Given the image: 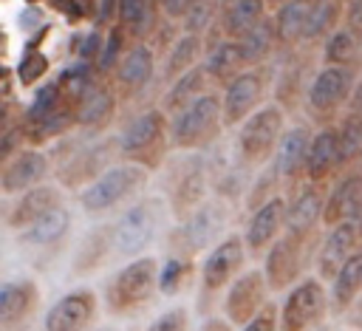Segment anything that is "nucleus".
<instances>
[{
	"label": "nucleus",
	"mask_w": 362,
	"mask_h": 331,
	"mask_svg": "<svg viewBox=\"0 0 362 331\" xmlns=\"http://www.w3.org/2000/svg\"><path fill=\"white\" fill-rule=\"evenodd\" d=\"M156 74V51L147 42H133L127 51H122L116 62V91L124 99H136L144 93V88L153 82Z\"/></svg>",
	"instance_id": "17"
},
{
	"label": "nucleus",
	"mask_w": 362,
	"mask_h": 331,
	"mask_svg": "<svg viewBox=\"0 0 362 331\" xmlns=\"http://www.w3.org/2000/svg\"><path fill=\"white\" fill-rule=\"evenodd\" d=\"M209 192V167L204 161V156H198V150H192V156L184 158L181 167H175V173L170 175L167 184V207L173 212L175 221H181L184 215H189Z\"/></svg>",
	"instance_id": "10"
},
{
	"label": "nucleus",
	"mask_w": 362,
	"mask_h": 331,
	"mask_svg": "<svg viewBox=\"0 0 362 331\" xmlns=\"http://www.w3.org/2000/svg\"><path fill=\"white\" fill-rule=\"evenodd\" d=\"M325 65H345V68H356L359 62V37L354 31H348L345 25H337L325 34V48H322Z\"/></svg>",
	"instance_id": "39"
},
{
	"label": "nucleus",
	"mask_w": 362,
	"mask_h": 331,
	"mask_svg": "<svg viewBox=\"0 0 362 331\" xmlns=\"http://www.w3.org/2000/svg\"><path fill=\"white\" fill-rule=\"evenodd\" d=\"M283 212H286L283 195H272L260 207L252 209V218H249L246 235H243V246L249 255H263L266 246L283 232Z\"/></svg>",
	"instance_id": "22"
},
{
	"label": "nucleus",
	"mask_w": 362,
	"mask_h": 331,
	"mask_svg": "<svg viewBox=\"0 0 362 331\" xmlns=\"http://www.w3.org/2000/svg\"><path fill=\"white\" fill-rule=\"evenodd\" d=\"M266 294H269V286H266V277H263L260 269L238 272L229 280V289H226V297H223V320L229 325L243 328L246 320L263 306Z\"/></svg>",
	"instance_id": "14"
},
{
	"label": "nucleus",
	"mask_w": 362,
	"mask_h": 331,
	"mask_svg": "<svg viewBox=\"0 0 362 331\" xmlns=\"http://www.w3.org/2000/svg\"><path fill=\"white\" fill-rule=\"evenodd\" d=\"M192 0H158V14H164L167 20H181V14L189 8Z\"/></svg>",
	"instance_id": "54"
},
{
	"label": "nucleus",
	"mask_w": 362,
	"mask_h": 331,
	"mask_svg": "<svg viewBox=\"0 0 362 331\" xmlns=\"http://www.w3.org/2000/svg\"><path fill=\"white\" fill-rule=\"evenodd\" d=\"M96 320V294L90 289H76L62 294L45 314V328L51 331H82Z\"/></svg>",
	"instance_id": "20"
},
{
	"label": "nucleus",
	"mask_w": 362,
	"mask_h": 331,
	"mask_svg": "<svg viewBox=\"0 0 362 331\" xmlns=\"http://www.w3.org/2000/svg\"><path fill=\"white\" fill-rule=\"evenodd\" d=\"M204 88H206V74H204V68H201V65L187 68L184 74H178L175 79H170V88H167V93H164L161 110H164V113L178 110V108L187 105L192 96H198Z\"/></svg>",
	"instance_id": "38"
},
{
	"label": "nucleus",
	"mask_w": 362,
	"mask_h": 331,
	"mask_svg": "<svg viewBox=\"0 0 362 331\" xmlns=\"http://www.w3.org/2000/svg\"><path fill=\"white\" fill-rule=\"evenodd\" d=\"M158 260L150 255H136L127 266H122L113 280L105 286V308L113 317H130L141 311L156 297Z\"/></svg>",
	"instance_id": "2"
},
{
	"label": "nucleus",
	"mask_w": 362,
	"mask_h": 331,
	"mask_svg": "<svg viewBox=\"0 0 362 331\" xmlns=\"http://www.w3.org/2000/svg\"><path fill=\"white\" fill-rule=\"evenodd\" d=\"M93 25L96 28H107L116 23V0H96L93 3Z\"/></svg>",
	"instance_id": "53"
},
{
	"label": "nucleus",
	"mask_w": 362,
	"mask_h": 331,
	"mask_svg": "<svg viewBox=\"0 0 362 331\" xmlns=\"http://www.w3.org/2000/svg\"><path fill=\"white\" fill-rule=\"evenodd\" d=\"M266 3H272V6H277V3H283V0H266Z\"/></svg>",
	"instance_id": "59"
},
{
	"label": "nucleus",
	"mask_w": 362,
	"mask_h": 331,
	"mask_svg": "<svg viewBox=\"0 0 362 331\" xmlns=\"http://www.w3.org/2000/svg\"><path fill=\"white\" fill-rule=\"evenodd\" d=\"M119 156L124 161L141 164L144 170H153L164 161L167 153V113L161 108H147L116 139Z\"/></svg>",
	"instance_id": "4"
},
{
	"label": "nucleus",
	"mask_w": 362,
	"mask_h": 331,
	"mask_svg": "<svg viewBox=\"0 0 362 331\" xmlns=\"http://www.w3.org/2000/svg\"><path fill=\"white\" fill-rule=\"evenodd\" d=\"M59 204H62L59 187L40 181V184H34V187L17 192V201L11 204V209H8V215H6V223H8L11 229H20V226L31 223L34 218H40L42 212H48V209H54V207H59Z\"/></svg>",
	"instance_id": "28"
},
{
	"label": "nucleus",
	"mask_w": 362,
	"mask_h": 331,
	"mask_svg": "<svg viewBox=\"0 0 362 331\" xmlns=\"http://www.w3.org/2000/svg\"><path fill=\"white\" fill-rule=\"evenodd\" d=\"M107 257H110V223H99L79 240L74 260H71V272L74 274H90Z\"/></svg>",
	"instance_id": "30"
},
{
	"label": "nucleus",
	"mask_w": 362,
	"mask_h": 331,
	"mask_svg": "<svg viewBox=\"0 0 362 331\" xmlns=\"http://www.w3.org/2000/svg\"><path fill=\"white\" fill-rule=\"evenodd\" d=\"M223 85H226V91L221 96V122H223V127H235L263 102L266 76H263V68L249 65V68H240Z\"/></svg>",
	"instance_id": "13"
},
{
	"label": "nucleus",
	"mask_w": 362,
	"mask_h": 331,
	"mask_svg": "<svg viewBox=\"0 0 362 331\" xmlns=\"http://www.w3.org/2000/svg\"><path fill=\"white\" fill-rule=\"evenodd\" d=\"M62 102H68L65 96H62V91H59V85H57V79H51V82H45L42 88H37V93H34V99H31V105L25 108V113H23V122H20V127H31V124H37L40 119H45L51 110H57Z\"/></svg>",
	"instance_id": "44"
},
{
	"label": "nucleus",
	"mask_w": 362,
	"mask_h": 331,
	"mask_svg": "<svg viewBox=\"0 0 362 331\" xmlns=\"http://www.w3.org/2000/svg\"><path fill=\"white\" fill-rule=\"evenodd\" d=\"M25 3H31V6H34V3H40V0H25Z\"/></svg>",
	"instance_id": "60"
},
{
	"label": "nucleus",
	"mask_w": 362,
	"mask_h": 331,
	"mask_svg": "<svg viewBox=\"0 0 362 331\" xmlns=\"http://www.w3.org/2000/svg\"><path fill=\"white\" fill-rule=\"evenodd\" d=\"M204 325H206V328H226L229 323H226V320H206Z\"/></svg>",
	"instance_id": "57"
},
{
	"label": "nucleus",
	"mask_w": 362,
	"mask_h": 331,
	"mask_svg": "<svg viewBox=\"0 0 362 331\" xmlns=\"http://www.w3.org/2000/svg\"><path fill=\"white\" fill-rule=\"evenodd\" d=\"M359 252V221H337L328 226V235L322 238V246L314 257L317 266V277L322 283H328L337 269L354 255Z\"/></svg>",
	"instance_id": "15"
},
{
	"label": "nucleus",
	"mask_w": 362,
	"mask_h": 331,
	"mask_svg": "<svg viewBox=\"0 0 362 331\" xmlns=\"http://www.w3.org/2000/svg\"><path fill=\"white\" fill-rule=\"evenodd\" d=\"M102 37H105V31L96 28V25H93L88 34H82V37H79V45H76V57L93 65V59H96V54H99V48H102Z\"/></svg>",
	"instance_id": "50"
},
{
	"label": "nucleus",
	"mask_w": 362,
	"mask_h": 331,
	"mask_svg": "<svg viewBox=\"0 0 362 331\" xmlns=\"http://www.w3.org/2000/svg\"><path fill=\"white\" fill-rule=\"evenodd\" d=\"M308 6H311V0H283V3H277V11L272 17V28H274L277 42H283V45L300 42Z\"/></svg>",
	"instance_id": "33"
},
{
	"label": "nucleus",
	"mask_w": 362,
	"mask_h": 331,
	"mask_svg": "<svg viewBox=\"0 0 362 331\" xmlns=\"http://www.w3.org/2000/svg\"><path fill=\"white\" fill-rule=\"evenodd\" d=\"M48 3H51V8H54V11H65L71 0H48Z\"/></svg>",
	"instance_id": "56"
},
{
	"label": "nucleus",
	"mask_w": 362,
	"mask_h": 331,
	"mask_svg": "<svg viewBox=\"0 0 362 331\" xmlns=\"http://www.w3.org/2000/svg\"><path fill=\"white\" fill-rule=\"evenodd\" d=\"M158 23L156 0H116V25L130 37H144Z\"/></svg>",
	"instance_id": "32"
},
{
	"label": "nucleus",
	"mask_w": 362,
	"mask_h": 331,
	"mask_svg": "<svg viewBox=\"0 0 362 331\" xmlns=\"http://www.w3.org/2000/svg\"><path fill=\"white\" fill-rule=\"evenodd\" d=\"M40 308V286L28 277L0 283V325L14 328L28 323Z\"/></svg>",
	"instance_id": "25"
},
{
	"label": "nucleus",
	"mask_w": 362,
	"mask_h": 331,
	"mask_svg": "<svg viewBox=\"0 0 362 331\" xmlns=\"http://www.w3.org/2000/svg\"><path fill=\"white\" fill-rule=\"evenodd\" d=\"M243 260H246V246H243V238L235 232L223 235L206 252L201 266V306L229 286V280L243 269Z\"/></svg>",
	"instance_id": "12"
},
{
	"label": "nucleus",
	"mask_w": 362,
	"mask_h": 331,
	"mask_svg": "<svg viewBox=\"0 0 362 331\" xmlns=\"http://www.w3.org/2000/svg\"><path fill=\"white\" fill-rule=\"evenodd\" d=\"M71 229V212L59 204L48 212H42L40 218H34L31 223L17 229V243L28 246V249H45V246H59L62 238Z\"/></svg>",
	"instance_id": "27"
},
{
	"label": "nucleus",
	"mask_w": 362,
	"mask_h": 331,
	"mask_svg": "<svg viewBox=\"0 0 362 331\" xmlns=\"http://www.w3.org/2000/svg\"><path fill=\"white\" fill-rule=\"evenodd\" d=\"M150 170H144L141 164L133 161H122V164H107L96 178H90L85 187H79V204L85 212H107L116 209L119 204L130 201L133 195H139L147 187Z\"/></svg>",
	"instance_id": "3"
},
{
	"label": "nucleus",
	"mask_w": 362,
	"mask_h": 331,
	"mask_svg": "<svg viewBox=\"0 0 362 331\" xmlns=\"http://www.w3.org/2000/svg\"><path fill=\"white\" fill-rule=\"evenodd\" d=\"M71 124H74V102H62L57 110H51V113H48L45 119H40L37 124L23 127V136H25V141H31V144H42V141H51V139L65 136Z\"/></svg>",
	"instance_id": "40"
},
{
	"label": "nucleus",
	"mask_w": 362,
	"mask_h": 331,
	"mask_svg": "<svg viewBox=\"0 0 362 331\" xmlns=\"http://www.w3.org/2000/svg\"><path fill=\"white\" fill-rule=\"evenodd\" d=\"M337 150H339V167H356L362 156V122L356 108L337 127Z\"/></svg>",
	"instance_id": "41"
},
{
	"label": "nucleus",
	"mask_w": 362,
	"mask_h": 331,
	"mask_svg": "<svg viewBox=\"0 0 362 331\" xmlns=\"http://www.w3.org/2000/svg\"><path fill=\"white\" fill-rule=\"evenodd\" d=\"M42 37H45V28H42V31H37V37H34V40H28V42H25V48H23V59H20V65H17V79H20V85H23V88L37 85V82L48 74V57L37 48Z\"/></svg>",
	"instance_id": "43"
},
{
	"label": "nucleus",
	"mask_w": 362,
	"mask_h": 331,
	"mask_svg": "<svg viewBox=\"0 0 362 331\" xmlns=\"http://www.w3.org/2000/svg\"><path fill=\"white\" fill-rule=\"evenodd\" d=\"M221 130V96L212 91H201L167 119V141L181 153H204L209 144H215Z\"/></svg>",
	"instance_id": "1"
},
{
	"label": "nucleus",
	"mask_w": 362,
	"mask_h": 331,
	"mask_svg": "<svg viewBox=\"0 0 362 331\" xmlns=\"http://www.w3.org/2000/svg\"><path fill=\"white\" fill-rule=\"evenodd\" d=\"M274 28H272V17H260L246 34H240L238 37V45H240V57H243V62L246 65H260L269 54H272V48H274Z\"/></svg>",
	"instance_id": "37"
},
{
	"label": "nucleus",
	"mask_w": 362,
	"mask_h": 331,
	"mask_svg": "<svg viewBox=\"0 0 362 331\" xmlns=\"http://www.w3.org/2000/svg\"><path fill=\"white\" fill-rule=\"evenodd\" d=\"M331 283V297H328V314H345L354 303H356V297H359V291H362V255L359 252H354L339 269H337V274L328 280Z\"/></svg>",
	"instance_id": "29"
},
{
	"label": "nucleus",
	"mask_w": 362,
	"mask_h": 331,
	"mask_svg": "<svg viewBox=\"0 0 362 331\" xmlns=\"http://www.w3.org/2000/svg\"><path fill=\"white\" fill-rule=\"evenodd\" d=\"M311 246H314V240H300V238H294V235H277L266 249V260H263V277H266V286H269V291H283V289H288L297 277H300V272H303V266H305V260L311 257Z\"/></svg>",
	"instance_id": "11"
},
{
	"label": "nucleus",
	"mask_w": 362,
	"mask_h": 331,
	"mask_svg": "<svg viewBox=\"0 0 362 331\" xmlns=\"http://www.w3.org/2000/svg\"><path fill=\"white\" fill-rule=\"evenodd\" d=\"M274 184H277V175L272 173V167H266V170L260 173V178L255 181V187L249 190V195H246V209H255V207H260L266 198H272Z\"/></svg>",
	"instance_id": "48"
},
{
	"label": "nucleus",
	"mask_w": 362,
	"mask_h": 331,
	"mask_svg": "<svg viewBox=\"0 0 362 331\" xmlns=\"http://www.w3.org/2000/svg\"><path fill=\"white\" fill-rule=\"evenodd\" d=\"M286 127V113L280 105H257L238 130V158L243 167L255 170L269 164L280 130Z\"/></svg>",
	"instance_id": "6"
},
{
	"label": "nucleus",
	"mask_w": 362,
	"mask_h": 331,
	"mask_svg": "<svg viewBox=\"0 0 362 331\" xmlns=\"http://www.w3.org/2000/svg\"><path fill=\"white\" fill-rule=\"evenodd\" d=\"M116 116V93L102 79H93L85 93L74 102V124L82 130H102Z\"/></svg>",
	"instance_id": "21"
},
{
	"label": "nucleus",
	"mask_w": 362,
	"mask_h": 331,
	"mask_svg": "<svg viewBox=\"0 0 362 331\" xmlns=\"http://www.w3.org/2000/svg\"><path fill=\"white\" fill-rule=\"evenodd\" d=\"M215 8H218V0H192L189 8L181 14L184 31H192V34H201L204 37L206 28L215 20Z\"/></svg>",
	"instance_id": "47"
},
{
	"label": "nucleus",
	"mask_w": 362,
	"mask_h": 331,
	"mask_svg": "<svg viewBox=\"0 0 362 331\" xmlns=\"http://www.w3.org/2000/svg\"><path fill=\"white\" fill-rule=\"evenodd\" d=\"M226 218H229V207L223 201H201L189 215H184L178 221V226L170 232V240H167V249L170 255L175 257H195L198 252H204L226 226Z\"/></svg>",
	"instance_id": "5"
},
{
	"label": "nucleus",
	"mask_w": 362,
	"mask_h": 331,
	"mask_svg": "<svg viewBox=\"0 0 362 331\" xmlns=\"http://www.w3.org/2000/svg\"><path fill=\"white\" fill-rule=\"evenodd\" d=\"M201 68H204L206 79H212V82H226V79H232L240 68H246V62H243V57H240L238 40L223 37L221 42H215V45L206 51V59H204Z\"/></svg>",
	"instance_id": "31"
},
{
	"label": "nucleus",
	"mask_w": 362,
	"mask_h": 331,
	"mask_svg": "<svg viewBox=\"0 0 362 331\" xmlns=\"http://www.w3.org/2000/svg\"><path fill=\"white\" fill-rule=\"evenodd\" d=\"M93 79H96V68H93L90 62H85V59H76L74 65H68V68L57 76V85H59V91H62V96H65L68 102H76Z\"/></svg>",
	"instance_id": "45"
},
{
	"label": "nucleus",
	"mask_w": 362,
	"mask_h": 331,
	"mask_svg": "<svg viewBox=\"0 0 362 331\" xmlns=\"http://www.w3.org/2000/svg\"><path fill=\"white\" fill-rule=\"evenodd\" d=\"M51 170V161L45 153L40 150H17L8 156V161L0 167V192L6 195H17L40 181H45Z\"/></svg>",
	"instance_id": "19"
},
{
	"label": "nucleus",
	"mask_w": 362,
	"mask_h": 331,
	"mask_svg": "<svg viewBox=\"0 0 362 331\" xmlns=\"http://www.w3.org/2000/svg\"><path fill=\"white\" fill-rule=\"evenodd\" d=\"M243 328H249V331H266V328H277V306L274 303H269V300H263V306L246 320V325Z\"/></svg>",
	"instance_id": "49"
},
{
	"label": "nucleus",
	"mask_w": 362,
	"mask_h": 331,
	"mask_svg": "<svg viewBox=\"0 0 362 331\" xmlns=\"http://www.w3.org/2000/svg\"><path fill=\"white\" fill-rule=\"evenodd\" d=\"M204 54V37L201 34H192V31H184L181 37H175V42L170 45L167 57H164V79H175L178 74H184L187 68L198 65Z\"/></svg>",
	"instance_id": "34"
},
{
	"label": "nucleus",
	"mask_w": 362,
	"mask_h": 331,
	"mask_svg": "<svg viewBox=\"0 0 362 331\" xmlns=\"http://www.w3.org/2000/svg\"><path fill=\"white\" fill-rule=\"evenodd\" d=\"M14 124V102L6 96L3 102H0V133L6 130V127H11Z\"/></svg>",
	"instance_id": "55"
},
{
	"label": "nucleus",
	"mask_w": 362,
	"mask_h": 331,
	"mask_svg": "<svg viewBox=\"0 0 362 331\" xmlns=\"http://www.w3.org/2000/svg\"><path fill=\"white\" fill-rule=\"evenodd\" d=\"M119 153L116 147V139H105V141H96V144H85L79 147L68 161H62L59 167V184L71 187V190H79L85 187L90 178H96L107 164H113V156Z\"/></svg>",
	"instance_id": "16"
},
{
	"label": "nucleus",
	"mask_w": 362,
	"mask_h": 331,
	"mask_svg": "<svg viewBox=\"0 0 362 331\" xmlns=\"http://www.w3.org/2000/svg\"><path fill=\"white\" fill-rule=\"evenodd\" d=\"M339 170V150H337V127L325 124L320 130H311L305 156H303V175L305 181L322 184Z\"/></svg>",
	"instance_id": "23"
},
{
	"label": "nucleus",
	"mask_w": 362,
	"mask_h": 331,
	"mask_svg": "<svg viewBox=\"0 0 362 331\" xmlns=\"http://www.w3.org/2000/svg\"><path fill=\"white\" fill-rule=\"evenodd\" d=\"M356 88V68L345 65H325L317 71V76L308 85V110L314 119L334 122L345 102H351V93Z\"/></svg>",
	"instance_id": "8"
},
{
	"label": "nucleus",
	"mask_w": 362,
	"mask_h": 331,
	"mask_svg": "<svg viewBox=\"0 0 362 331\" xmlns=\"http://www.w3.org/2000/svg\"><path fill=\"white\" fill-rule=\"evenodd\" d=\"M161 209L164 204L158 198H141L133 207H127L116 223H110V252L119 257H136L141 255L161 226Z\"/></svg>",
	"instance_id": "7"
},
{
	"label": "nucleus",
	"mask_w": 362,
	"mask_h": 331,
	"mask_svg": "<svg viewBox=\"0 0 362 331\" xmlns=\"http://www.w3.org/2000/svg\"><path fill=\"white\" fill-rule=\"evenodd\" d=\"M362 212V175L356 167H351L328 192L322 201V226H331L337 221H359Z\"/></svg>",
	"instance_id": "24"
},
{
	"label": "nucleus",
	"mask_w": 362,
	"mask_h": 331,
	"mask_svg": "<svg viewBox=\"0 0 362 331\" xmlns=\"http://www.w3.org/2000/svg\"><path fill=\"white\" fill-rule=\"evenodd\" d=\"M342 3H345V0H342Z\"/></svg>",
	"instance_id": "61"
},
{
	"label": "nucleus",
	"mask_w": 362,
	"mask_h": 331,
	"mask_svg": "<svg viewBox=\"0 0 362 331\" xmlns=\"http://www.w3.org/2000/svg\"><path fill=\"white\" fill-rule=\"evenodd\" d=\"M124 40H127V34H124V28H119V25H110V28L105 31L102 48H99V54H96V59H93L96 76H105V74H110V71L116 68V62H119V57H122V51H124Z\"/></svg>",
	"instance_id": "46"
},
{
	"label": "nucleus",
	"mask_w": 362,
	"mask_h": 331,
	"mask_svg": "<svg viewBox=\"0 0 362 331\" xmlns=\"http://www.w3.org/2000/svg\"><path fill=\"white\" fill-rule=\"evenodd\" d=\"M192 272H195V263L189 257H175V255H167V260L158 266V277H156V291L173 297L178 291L187 289V283L192 280Z\"/></svg>",
	"instance_id": "42"
},
{
	"label": "nucleus",
	"mask_w": 362,
	"mask_h": 331,
	"mask_svg": "<svg viewBox=\"0 0 362 331\" xmlns=\"http://www.w3.org/2000/svg\"><path fill=\"white\" fill-rule=\"evenodd\" d=\"M342 8L345 3L342 0H311L308 6V14H305V25H303V42H314V40H322L331 28L339 25L342 20Z\"/></svg>",
	"instance_id": "36"
},
{
	"label": "nucleus",
	"mask_w": 362,
	"mask_h": 331,
	"mask_svg": "<svg viewBox=\"0 0 362 331\" xmlns=\"http://www.w3.org/2000/svg\"><path fill=\"white\" fill-rule=\"evenodd\" d=\"M187 323H189L187 308H173V311L161 314L158 320H153L150 328H156V331H175V328H187Z\"/></svg>",
	"instance_id": "52"
},
{
	"label": "nucleus",
	"mask_w": 362,
	"mask_h": 331,
	"mask_svg": "<svg viewBox=\"0 0 362 331\" xmlns=\"http://www.w3.org/2000/svg\"><path fill=\"white\" fill-rule=\"evenodd\" d=\"M320 218H322V192L320 184L305 181L291 201L286 204L283 212V229L300 240H314L317 229H320Z\"/></svg>",
	"instance_id": "18"
},
{
	"label": "nucleus",
	"mask_w": 362,
	"mask_h": 331,
	"mask_svg": "<svg viewBox=\"0 0 362 331\" xmlns=\"http://www.w3.org/2000/svg\"><path fill=\"white\" fill-rule=\"evenodd\" d=\"M325 317H328V291L320 277L294 280V289L286 294V300L277 311L280 328H291V331H305V328L322 325Z\"/></svg>",
	"instance_id": "9"
},
{
	"label": "nucleus",
	"mask_w": 362,
	"mask_h": 331,
	"mask_svg": "<svg viewBox=\"0 0 362 331\" xmlns=\"http://www.w3.org/2000/svg\"><path fill=\"white\" fill-rule=\"evenodd\" d=\"M311 139V127L308 124H294V127H283L277 136V144L272 150V173L277 175V181H294L303 173V156Z\"/></svg>",
	"instance_id": "26"
},
{
	"label": "nucleus",
	"mask_w": 362,
	"mask_h": 331,
	"mask_svg": "<svg viewBox=\"0 0 362 331\" xmlns=\"http://www.w3.org/2000/svg\"><path fill=\"white\" fill-rule=\"evenodd\" d=\"M23 141H25V136H23V127H20L17 122L0 133V167L8 161L11 153H17V150L23 147Z\"/></svg>",
	"instance_id": "51"
},
{
	"label": "nucleus",
	"mask_w": 362,
	"mask_h": 331,
	"mask_svg": "<svg viewBox=\"0 0 362 331\" xmlns=\"http://www.w3.org/2000/svg\"><path fill=\"white\" fill-rule=\"evenodd\" d=\"M263 14H266V0H232V3H226V6H223V14H221L223 37L238 40V37L246 34Z\"/></svg>",
	"instance_id": "35"
},
{
	"label": "nucleus",
	"mask_w": 362,
	"mask_h": 331,
	"mask_svg": "<svg viewBox=\"0 0 362 331\" xmlns=\"http://www.w3.org/2000/svg\"><path fill=\"white\" fill-rule=\"evenodd\" d=\"M226 3H232V0H218V6H221V8H223V6H226Z\"/></svg>",
	"instance_id": "58"
}]
</instances>
